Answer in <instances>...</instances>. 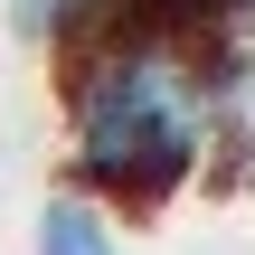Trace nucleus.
Here are the masks:
<instances>
[{
  "mask_svg": "<svg viewBox=\"0 0 255 255\" xmlns=\"http://www.w3.org/2000/svg\"><path fill=\"white\" fill-rule=\"evenodd\" d=\"M208 85L180 66L170 38H85L76 76H66V151L76 180L114 208H161L199 180L208 161Z\"/></svg>",
  "mask_w": 255,
  "mask_h": 255,
  "instance_id": "1",
  "label": "nucleus"
},
{
  "mask_svg": "<svg viewBox=\"0 0 255 255\" xmlns=\"http://www.w3.org/2000/svg\"><path fill=\"white\" fill-rule=\"evenodd\" d=\"M38 255H123V237H114L95 189H57L38 208Z\"/></svg>",
  "mask_w": 255,
  "mask_h": 255,
  "instance_id": "2",
  "label": "nucleus"
},
{
  "mask_svg": "<svg viewBox=\"0 0 255 255\" xmlns=\"http://www.w3.org/2000/svg\"><path fill=\"white\" fill-rule=\"evenodd\" d=\"M104 19H114V0H9V28L28 47H85Z\"/></svg>",
  "mask_w": 255,
  "mask_h": 255,
  "instance_id": "3",
  "label": "nucleus"
}]
</instances>
